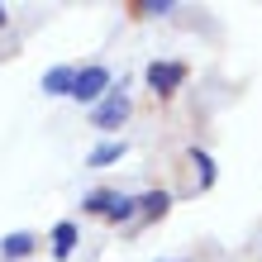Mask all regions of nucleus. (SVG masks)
I'll use <instances>...</instances> for the list:
<instances>
[{"instance_id":"1a4fd4ad","label":"nucleus","mask_w":262,"mask_h":262,"mask_svg":"<svg viewBox=\"0 0 262 262\" xmlns=\"http://www.w3.org/2000/svg\"><path fill=\"white\" fill-rule=\"evenodd\" d=\"M134 214H138V200L115 191V195H110V205H105V220H115V224H119V220H134Z\"/></svg>"},{"instance_id":"6e6552de","label":"nucleus","mask_w":262,"mask_h":262,"mask_svg":"<svg viewBox=\"0 0 262 262\" xmlns=\"http://www.w3.org/2000/svg\"><path fill=\"white\" fill-rule=\"evenodd\" d=\"M76 238H81V234H76V224H72V220H62V224H53V253H57V257H72V248H76Z\"/></svg>"},{"instance_id":"0eeeda50","label":"nucleus","mask_w":262,"mask_h":262,"mask_svg":"<svg viewBox=\"0 0 262 262\" xmlns=\"http://www.w3.org/2000/svg\"><path fill=\"white\" fill-rule=\"evenodd\" d=\"M167 210H172V195H167V191H148V195H138V214H143V220H162Z\"/></svg>"},{"instance_id":"423d86ee","label":"nucleus","mask_w":262,"mask_h":262,"mask_svg":"<svg viewBox=\"0 0 262 262\" xmlns=\"http://www.w3.org/2000/svg\"><path fill=\"white\" fill-rule=\"evenodd\" d=\"M72 81H76V67H53V72H43V96H72Z\"/></svg>"},{"instance_id":"f03ea898","label":"nucleus","mask_w":262,"mask_h":262,"mask_svg":"<svg viewBox=\"0 0 262 262\" xmlns=\"http://www.w3.org/2000/svg\"><path fill=\"white\" fill-rule=\"evenodd\" d=\"M129 110H134V105H129V96H124V91H115V86H110V91H105V100L96 105V110H91V124L110 134V129H119V124L129 119Z\"/></svg>"},{"instance_id":"f257e3e1","label":"nucleus","mask_w":262,"mask_h":262,"mask_svg":"<svg viewBox=\"0 0 262 262\" xmlns=\"http://www.w3.org/2000/svg\"><path fill=\"white\" fill-rule=\"evenodd\" d=\"M105 91H110V67L91 62V67H76V81H72V100L81 105H100Z\"/></svg>"},{"instance_id":"20e7f679","label":"nucleus","mask_w":262,"mask_h":262,"mask_svg":"<svg viewBox=\"0 0 262 262\" xmlns=\"http://www.w3.org/2000/svg\"><path fill=\"white\" fill-rule=\"evenodd\" d=\"M34 248H38V238L29 234V229H19V234H5V238H0V257H5V262H19V257H29Z\"/></svg>"},{"instance_id":"9d476101","label":"nucleus","mask_w":262,"mask_h":262,"mask_svg":"<svg viewBox=\"0 0 262 262\" xmlns=\"http://www.w3.org/2000/svg\"><path fill=\"white\" fill-rule=\"evenodd\" d=\"M191 162L200 167V191H210V186H214V162H210V152H200V148H195V152H191Z\"/></svg>"},{"instance_id":"39448f33","label":"nucleus","mask_w":262,"mask_h":262,"mask_svg":"<svg viewBox=\"0 0 262 262\" xmlns=\"http://www.w3.org/2000/svg\"><path fill=\"white\" fill-rule=\"evenodd\" d=\"M124 152H129V143H124V138H105V143H96V148L86 152V167H110V162H119V158H124Z\"/></svg>"},{"instance_id":"7ed1b4c3","label":"nucleus","mask_w":262,"mask_h":262,"mask_svg":"<svg viewBox=\"0 0 262 262\" xmlns=\"http://www.w3.org/2000/svg\"><path fill=\"white\" fill-rule=\"evenodd\" d=\"M186 76H191L186 62H148V86H152V96H177Z\"/></svg>"},{"instance_id":"9b49d317","label":"nucleus","mask_w":262,"mask_h":262,"mask_svg":"<svg viewBox=\"0 0 262 262\" xmlns=\"http://www.w3.org/2000/svg\"><path fill=\"white\" fill-rule=\"evenodd\" d=\"M110 195H115V191H91V195L81 200V210H86V214H105V205H110Z\"/></svg>"},{"instance_id":"ddd939ff","label":"nucleus","mask_w":262,"mask_h":262,"mask_svg":"<svg viewBox=\"0 0 262 262\" xmlns=\"http://www.w3.org/2000/svg\"><path fill=\"white\" fill-rule=\"evenodd\" d=\"M5 19H10V14H5V5H0V29H5Z\"/></svg>"},{"instance_id":"f8f14e48","label":"nucleus","mask_w":262,"mask_h":262,"mask_svg":"<svg viewBox=\"0 0 262 262\" xmlns=\"http://www.w3.org/2000/svg\"><path fill=\"white\" fill-rule=\"evenodd\" d=\"M134 10H143V14H172V10H177V0H138Z\"/></svg>"}]
</instances>
